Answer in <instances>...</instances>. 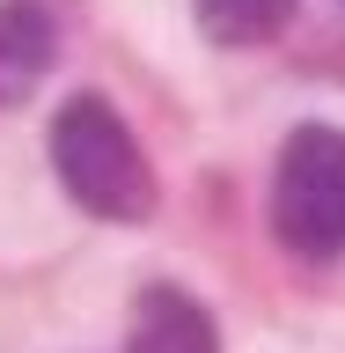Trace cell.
<instances>
[{
    "label": "cell",
    "mask_w": 345,
    "mask_h": 353,
    "mask_svg": "<svg viewBox=\"0 0 345 353\" xmlns=\"http://www.w3.org/2000/svg\"><path fill=\"white\" fill-rule=\"evenodd\" d=\"M52 170L88 214L103 221H147L154 214V170L140 140L125 132V118L103 96H74L52 125Z\"/></svg>",
    "instance_id": "cell-1"
},
{
    "label": "cell",
    "mask_w": 345,
    "mask_h": 353,
    "mask_svg": "<svg viewBox=\"0 0 345 353\" xmlns=\"http://www.w3.org/2000/svg\"><path fill=\"white\" fill-rule=\"evenodd\" d=\"M272 228L302 258H338L345 250V132L294 125L272 176Z\"/></svg>",
    "instance_id": "cell-2"
},
{
    "label": "cell",
    "mask_w": 345,
    "mask_h": 353,
    "mask_svg": "<svg viewBox=\"0 0 345 353\" xmlns=\"http://www.w3.org/2000/svg\"><path fill=\"white\" fill-rule=\"evenodd\" d=\"M125 353H220V339H213V316L184 287H147L132 309Z\"/></svg>",
    "instance_id": "cell-3"
},
{
    "label": "cell",
    "mask_w": 345,
    "mask_h": 353,
    "mask_svg": "<svg viewBox=\"0 0 345 353\" xmlns=\"http://www.w3.org/2000/svg\"><path fill=\"white\" fill-rule=\"evenodd\" d=\"M59 52V22L37 0H0V103H22Z\"/></svg>",
    "instance_id": "cell-4"
},
{
    "label": "cell",
    "mask_w": 345,
    "mask_h": 353,
    "mask_svg": "<svg viewBox=\"0 0 345 353\" xmlns=\"http://www.w3.org/2000/svg\"><path fill=\"white\" fill-rule=\"evenodd\" d=\"M294 0H198V30L213 44H264L280 37Z\"/></svg>",
    "instance_id": "cell-5"
}]
</instances>
